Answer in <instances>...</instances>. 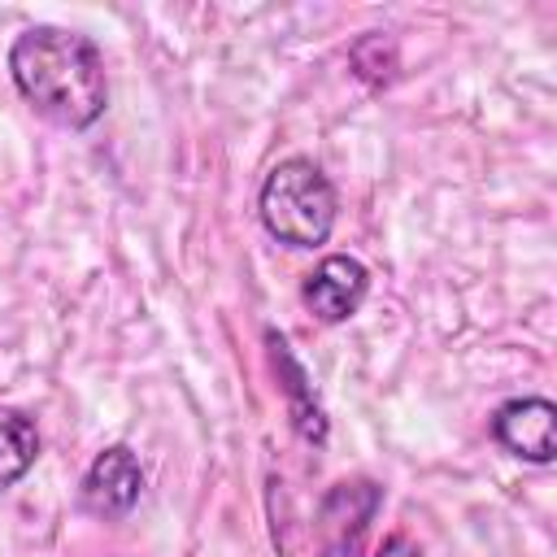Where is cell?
<instances>
[{
	"label": "cell",
	"mask_w": 557,
	"mask_h": 557,
	"mask_svg": "<svg viewBox=\"0 0 557 557\" xmlns=\"http://www.w3.org/2000/svg\"><path fill=\"white\" fill-rule=\"evenodd\" d=\"M257 209H261L265 231L278 244H287V248H318V244H326V235L335 226L339 200H335L331 178L313 161L287 157V161H278L265 174Z\"/></svg>",
	"instance_id": "2"
},
{
	"label": "cell",
	"mask_w": 557,
	"mask_h": 557,
	"mask_svg": "<svg viewBox=\"0 0 557 557\" xmlns=\"http://www.w3.org/2000/svg\"><path fill=\"white\" fill-rule=\"evenodd\" d=\"M492 435L505 453H513L531 466H548L557 457V405L544 396L505 400L492 413Z\"/></svg>",
	"instance_id": "3"
},
{
	"label": "cell",
	"mask_w": 557,
	"mask_h": 557,
	"mask_svg": "<svg viewBox=\"0 0 557 557\" xmlns=\"http://www.w3.org/2000/svg\"><path fill=\"white\" fill-rule=\"evenodd\" d=\"M366 292H370V270L348 252H331L305 278L300 300L318 322H344L361 309Z\"/></svg>",
	"instance_id": "4"
},
{
	"label": "cell",
	"mask_w": 557,
	"mask_h": 557,
	"mask_svg": "<svg viewBox=\"0 0 557 557\" xmlns=\"http://www.w3.org/2000/svg\"><path fill=\"white\" fill-rule=\"evenodd\" d=\"M39 457V431L22 409L0 405V487H13Z\"/></svg>",
	"instance_id": "7"
},
{
	"label": "cell",
	"mask_w": 557,
	"mask_h": 557,
	"mask_svg": "<svg viewBox=\"0 0 557 557\" xmlns=\"http://www.w3.org/2000/svg\"><path fill=\"white\" fill-rule=\"evenodd\" d=\"M374 557H422V548H418L409 535H387L383 548H379Z\"/></svg>",
	"instance_id": "8"
},
{
	"label": "cell",
	"mask_w": 557,
	"mask_h": 557,
	"mask_svg": "<svg viewBox=\"0 0 557 557\" xmlns=\"http://www.w3.org/2000/svg\"><path fill=\"white\" fill-rule=\"evenodd\" d=\"M139 492H144V470L126 444H109L104 453H96V461L83 474V509L96 518L131 513Z\"/></svg>",
	"instance_id": "5"
},
{
	"label": "cell",
	"mask_w": 557,
	"mask_h": 557,
	"mask_svg": "<svg viewBox=\"0 0 557 557\" xmlns=\"http://www.w3.org/2000/svg\"><path fill=\"white\" fill-rule=\"evenodd\" d=\"M9 74L17 91L57 126L83 131L109 104L104 61L87 35L61 26H30L9 48Z\"/></svg>",
	"instance_id": "1"
},
{
	"label": "cell",
	"mask_w": 557,
	"mask_h": 557,
	"mask_svg": "<svg viewBox=\"0 0 557 557\" xmlns=\"http://www.w3.org/2000/svg\"><path fill=\"white\" fill-rule=\"evenodd\" d=\"M265 339H270V348H274L278 383H283V392H287V400H292V422H296V431H300L309 444H322V440H326V413L318 409V400H313V392H309L305 366L292 357V348H287V339H283L278 331H270Z\"/></svg>",
	"instance_id": "6"
}]
</instances>
